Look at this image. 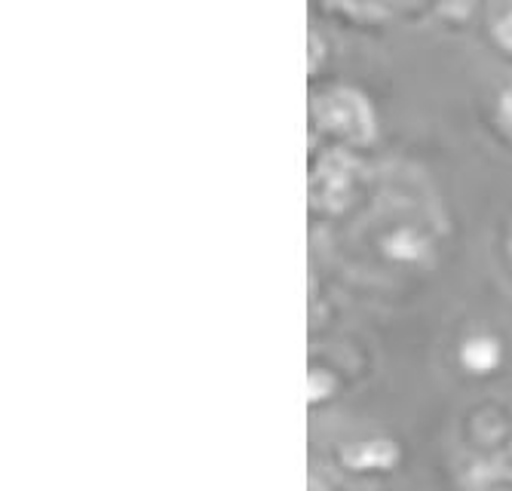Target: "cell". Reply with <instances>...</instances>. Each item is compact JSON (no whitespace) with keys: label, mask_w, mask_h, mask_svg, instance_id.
Listing matches in <instances>:
<instances>
[{"label":"cell","mask_w":512,"mask_h":491,"mask_svg":"<svg viewBox=\"0 0 512 491\" xmlns=\"http://www.w3.org/2000/svg\"><path fill=\"white\" fill-rule=\"evenodd\" d=\"M460 363L470 372H491L500 363V344L491 335H476L460 347Z\"/></svg>","instance_id":"1"},{"label":"cell","mask_w":512,"mask_h":491,"mask_svg":"<svg viewBox=\"0 0 512 491\" xmlns=\"http://www.w3.org/2000/svg\"><path fill=\"white\" fill-rule=\"evenodd\" d=\"M393 449L390 445H381V442H371V445H359V449H350L347 452V464L353 467H381V464H393Z\"/></svg>","instance_id":"2"},{"label":"cell","mask_w":512,"mask_h":491,"mask_svg":"<svg viewBox=\"0 0 512 491\" xmlns=\"http://www.w3.org/2000/svg\"><path fill=\"white\" fill-rule=\"evenodd\" d=\"M387 252L399 261H414V258H421L424 255V240L417 237L414 231H396L390 240H387Z\"/></svg>","instance_id":"3"},{"label":"cell","mask_w":512,"mask_h":491,"mask_svg":"<svg viewBox=\"0 0 512 491\" xmlns=\"http://www.w3.org/2000/svg\"><path fill=\"white\" fill-rule=\"evenodd\" d=\"M497 40L503 43L506 50H512V13H509V16H506V19L497 25Z\"/></svg>","instance_id":"4"},{"label":"cell","mask_w":512,"mask_h":491,"mask_svg":"<svg viewBox=\"0 0 512 491\" xmlns=\"http://www.w3.org/2000/svg\"><path fill=\"white\" fill-rule=\"evenodd\" d=\"M500 114H503V120H506V123H512V89H509V93L500 99Z\"/></svg>","instance_id":"5"}]
</instances>
